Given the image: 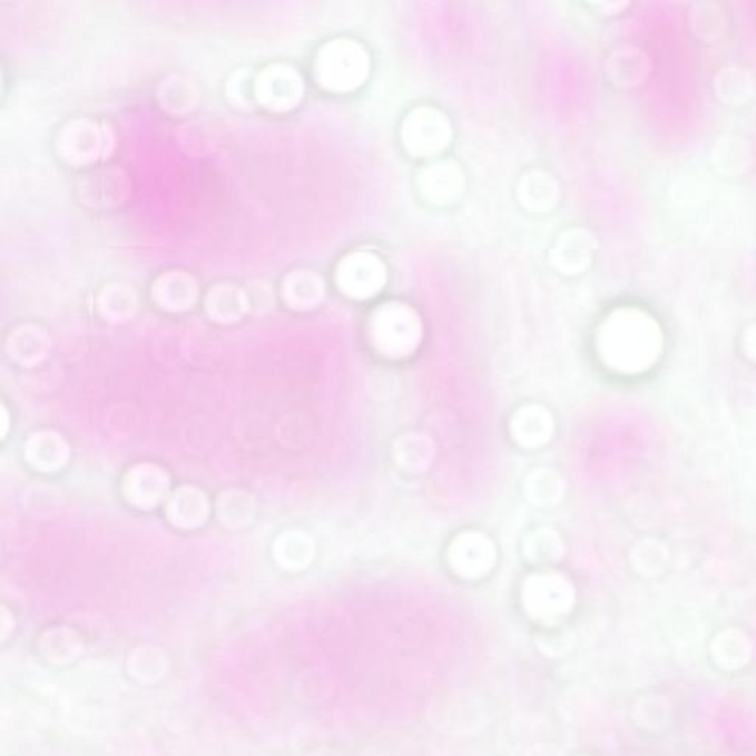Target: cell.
Returning <instances> with one entry per match:
<instances>
[{
  "instance_id": "cell-4",
  "label": "cell",
  "mask_w": 756,
  "mask_h": 756,
  "mask_svg": "<svg viewBox=\"0 0 756 756\" xmlns=\"http://www.w3.org/2000/svg\"><path fill=\"white\" fill-rule=\"evenodd\" d=\"M524 606L536 617L550 618L568 612L573 601L570 583L559 575L529 578L523 590Z\"/></svg>"
},
{
  "instance_id": "cell-3",
  "label": "cell",
  "mask_w": 756,
  "mask_h": 756,
  "mask_svg": "<svg viewBox=\"0 0 756 756\" xmlns=\"http://www.w3.org/2000/svg\"><path fill=\"white\" fill-rule=\"evenodd\" d=\"M402 137L415 156H429L446 147L451 137L446 117L433 108H419L406 117Z\"/></svg>"
},
{
  "instance_id": "cell-1",
  "label": "cell",
  "mask_w": 756,
  "mask_h": 756,
  "mask_svg": "<svg viewBox=\"0 0 756 756\" xmlns=\"http://www.w3.org/2000/svg\"><path fill=\"white\" fill-rule=\"evenodd\" d=\"M373 337L380 351L387 355H406L421 341V321L411 307L391 303L375 315Z\"/></svg>"
},
{
  "instance_id": "cell-6",
  "label": "cell",
  "mask_w": 756,
  "mask_h": 756,
  "mask_svg": "<svg viewBox=\"0 0 756 756\" xmlns=\"http://www.w3.org/2000/svg\"><path fill=\"white\" fill-rule=\"evenodd\" d=\"M451 564L461 577L478 578L492 568L495 550L482 533L470 532L459 537L450 551Z\"/></svg>"
},
{
  "instance_id": "cell-2",
  "label": "cell",
  "mask_w": 756,
  "mask_h": 756,
  "mask_svg": "<svg viewBox=\"0 0 756 756\" xmlns=\"http://www.w3.org/2000/svg\"><path fill=\"white\" fill-rule=\"evenodd\" d=\"M370 60L361 45L351 40L333 43L324 58L323 75L327 85L338 90H352L369 76Z\"/></svg>"
},
{
  "instance_id": "cell-7",
  "label": "cell",
  "mask_w": 756,
  "mask_h": 756,
  "mask_svg": "<svg viewBox=\"0 0 756 756\" xmlns=\"http://www.w3.org/2000/svg\"><path fill=\"white\" fill-rule=\"evenodd\" d=\"M511 430L524 446L544 445L551 436V415L542 406H527L513 416Z\"/></svg>"
},
{
  "instance_id": "cell-5",
  "label": "cell",
  "mask_w": 756,
  "mask_h": 756,
  "mask_svg": "<svg viewBox=\"0 0 756 756\" xmlns=\"http://www.w3.org/2000/svg\"><path fill=\"white\" fill-rule=\"evenodd\" d=\"M341 285L351 297L369 298L386 283V268L370 253H355L343 262Z\"/></svg>"
},
{
  "instance_id": "cell-8",
  "label": "cell",
  "mask_w": 756,
  "mask_h": 756,
  "mask_svg": "<svg viewBox=\"0 0 756 756\" xmlns=\"http://www.w3.org/2000/svg\"><path fill=\"white\" fill-rule=\"evenodd\" d=\"M463 176L455 165H436L430 167L423 176V192L430 200L446 203L461 192Z\"/></svg>"
},
{
  "instance_id": "cell-9",
  "label": "cell",
  "mask_w": 756,
  "mask_h": 756,
  "mask_svg": "<svg viewBox=\"0 0 756 756\" xmlns=\"http://www.w3.org/2000/svg\"><path fill=\"white\" fill-rule=\"evenodd\" d=\"M529 479L531 481H529L528 493L533 501H540V504H549V501L559 497V478H556V474L549 472V470H540Z\"/></svg>"
}]
</instances>
